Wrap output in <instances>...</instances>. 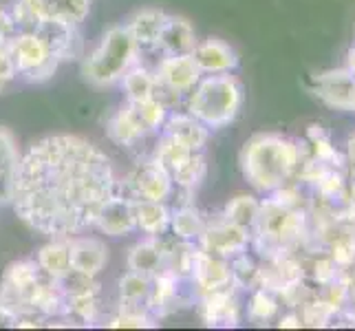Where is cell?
<instances>
[{"mask_svg":"<svg viewBox=\"0 0 355 331\" xmlns=\"http://www.w3.org/2000/svg\"><path fill=\"white\" fill-rule=\"evenodd\" d=\"M190 278H192L194 287H197L199 296L201 294L234 287V283H232L230 259L205 252L203 248H199V245H197V254H194Z\"/></svg>","mask_w":355,"mask_h":331,"instance_id":"cell-12","label":"cell"},{"mask_svg":"<svg viewBox=\"0 0 355 331\" xmlns=\"http://www.w3.org/2000/svg\"><path fill=\"white\" fill-rule=\"evenodd\" d=\"M243 173L256 190L274 192L285 186L298 164V148L278 135H256L241 155Z\"/></svg>","mask_w":355,"mask_h":331,"instance_id":"cell-2","label":"cell"},{"mask_svg":"<svg viewBox=\"0 0 355 331\" xmlns=\"http://www.w3.org/2000/svg\"><path fill=\"white\" fill-rule=\"evenodd\" d=\"M243 106V87L230 73L218 76H203L194 87L183 108L194 115L203 126L218 130L236 119Z\"/></svg>","mask_w":355,"mask_h":331,"instance_id":"cell-4","label":"cell"},{"mask_svg":"<svg viewBox=\"0 0 355 331\" xmlns=\"http://www.w3.org/2000/svg\"><path fill=\"white\" fill-rule=\"evenodd\" d=\"M236 287L201 294L194 303L199 318L207 327H236L241 321V305L236 300Z\"/></svg>","mask_w":355,"mask_h":331,"instance_id":"cell-13","label":"cell"},{"mask_svg":"<svg viewBox=\"0 0 355 331\" xmlns=\"http://www.w3.org/2000/svg\"><path fill=\"white\" fill-rule=\"evenodd\" d=\"M93 228L111 239H121L137 232V223H135V199H130L121 190L111 194L100 207V212H97Z\"/></svg>","mask_w":355,"mask_h":331,"instance_id":"cell-11","label":"cell"},{"mask_svg":"<svg viewBox=\"0 0 355 331\" xmlns=\"http://www.w3.org/2000/svg\"><path fill=\"white\" fill-rule=\"evenodd\" d=\"M14 80H18L14 58L9 53V44L0 46V91H5Z\"/></svg>","mask_w":355,"mask_h":331,"instance_id":"cell-31","label":"cell"},{"mask_svg":"<svg viewBox=\"0 0 355 331\" xmlns=\"http://www.w3.org/2000/svg\"><path fill=\"white\" fill-rule=\"evenodd\" d=\"M170 207H173V212H170V230H168L170 235L179 241L197 243L205 230L207 217L201 210H197L192 201L175 203Z\"/></svg>","mask_w":355,"mask_h":331,"instance_id":"cell-22","label":"cell"},{"mask_svg":"<svg viewBox=\"0 0 355 331\" xmlns=\"http://www.w3.org/2000/svg\"><path fill=\"white\" fill-rule=\"evenodd\" d=\"M119 87L126 95V102H141L155 97L157 91V78H155V69L150 65H146L144 60H139L137 65H132L126 76L119 80Z\"/></svg>","mask_w":355,"mask_h":331,"instance_id":"cell-25","label":"cell"},{"mask_svg":"<svg viewBox=\"0 0 355 331\" xmlns=\"http://www.w3.org/2000/svg\"><path fill=\"white\" fill-rule=\"evenodd\" d=\"M126 265L130 272H139L146 276H155L166 265V235L164 237H144L139 243H135Z\"/></svg>","mask_w":355,"mask_h":331,"instance_id":"cell-19","label":"cell"},{"mask_svg":"<svg viewBox=\"0 0 355 331\" xmlns=\"http://www.w3.org/2000/svg\"><path fill=\"white\" fill-rule=\"evenodd\" d=\"M173 207L166 201H135V223L144 237H164L170 230Z\"/></svg>","mask_w":355,"mask_h":331,"instance_id":"cell-23","label":"cell"},{"mask_svg":"<svg viewBox=\"0 0 355 331\" xmlns=\"http://www.w3.org/2000/svg\"><path fill=\"white\" fill-rule=\"evenodd\" d=\"M0 323H3V318H0Z\"/></svg>","mask_w":355,"mask_h":331,"instance_id":"cell-33","label":"cell"},{"mask_svg":"<svg viewBox=\"0 0 355 331\" xmlns=\"http://www.w3.org/2000/svg\"><path fill=\"white\" fill-rule=\"evenodd\" d=\"M168 14L159 9H139L124 22L126 29L130 31V35L137 42L141 58L144 53H150L157 49V38H159V31L164 27V20Z\"/></svg>","mask_w":355,"mask_h":331,"instance_id":"cell-21","label":"cell"},{"mask_svg":"<svg viewBox=\"0 0 355 331\" xmlns=\"http://www.w3.org/2000/svg\"><path fill=\"white\" fill-rule=\"evenodd\" d=\"M106 135L115 146H121V148H128V151L139 148L144 142L157 137V135H153L148 126L144 124L139 110L132 102L119 106L115 113L106 119Z\"/></svg>","mask_w":355,"mask_h":331,"instance_id":"cell-10","label":"cell"},{"mask_svg":"<svg viewBox=\"0 0 355 331\" xmlns=\"http://www.w3.org/2000/svg\"><path fill=\"white\" fill-rule=\"evenodd\" d=\"M20 157L14 135L7 128H0V205H11L14 201Z\"/></svg>","mask_w":355,"mask_h":331,"instance_id":"cell-20","label":"cell"},{"mask_svg":"<svg viewBox=\"0 0 355 331\" xmlns=\"http://www.w3.org/2000/svg\"><path fill=\"white\" fill-rule=\"evenodd\" d=\"M104 325L111 327V329H148V327H155L157 323L148 321V318H139V316L113 312L108 318H104Z\"/></svg>","mask_w":355,"mask_h":331,"instance_id":"cell-30","label":"cell"},{"mask_svg":"<svg viewBox=\"0 0 355 331\" xmlns=\"http://www.w3.org/2000/svg\"><path fill=\"white\" fill-rule=\"evenodd\" d=\"M259 210H261L259 201H256L254 197H245V194H241V197H234L225 205V210L221 214L227 221H232L234 226L252 232V228L256 223V217H259Z\"/></svg>","mask_w":355,"mask_h":331,"instance_id":"cell-28","label":"cell"},{"mask_svg":"<svg viewBox=\"0 0 355 331\" xmlns=\"http://www.w3.org/2000/svg\"><path fill=\"white\" fill-rule=\"evenodd\" d=\"M148 155L168 170V175L175 181L177 192L194 194V190L201 186L207 175L203 151L188 148V146L166 137L164 133H159L155 137V146Z\"/></svg>","mask_w":355,"mask_h":331,"instance_id":"cell-5","label":"cell"},{"mask_svg":"<svg viewBox=\"0 0 355 331\" xmlns=\"http://www.w3.org/2000/svg\"><path fill=\"white\" fill-rule=\"evenodd\" d=\"M119 190L128 194L135 201H166L170 203L175 199V181L168 175V170L155 162L150 155L137 159L128 175L119 181Z\"/></svg>","mask_w":355,"mask_h":331,"instance_id":"cell-7","label":"cell"},{"mask_svg":"<svg viewBox=\"0 0 355 331\" xmlns=\"http://www.w3.org/2000/svg\"><path fill=\"white\" fill-rule=\"evenodd\" d=\"M71 269L87 276H100L102 269L108 265V248L97 237H71Z\"/></svg>","mask_w":355,"mask_h":331,"instance_id":"cell-15","label":"cell"},{"mask_svg":"<svg viewBox=\"0 0 355 331\" xmlns=\"http://www.w3.org/2000/svg\"><path fill=\"white\" fill-rule=\"evenodd\" d=\"M119 190L111 159L78 135H53L20 157L14 205L31 230L71 239L95 226L104 201Z\"/></svg>","mask_w":355,"mask_h":331,"instance_id":"cell-1","label":"cell"},{"mask_svg":"<svg viewBox=\"0 0 355 331\" xmlns=\"http://www.w3.org/2000/svg\"><path fill=\"white\" fill-rule=\"evenodd\" d=\"M250 318L252 321H269V318L274 316L276 312V298L274 294L265 289V287H259L254 291V296L250 298Z\"/></svg>","mask_w":355,"mask_h":331,"instance_id":"cell-29","label":"cell"},{"mask_svg":"<svg viewBox=\"0 0 355 331\" xmlns=\"http://www.w3.org/2000/svg\"><path fill=\"white\" fill-rule=\"evenodd\" d=\"M194 62H197L201 76H218V73H230L234 71L239 65V56L230 44H225L223 40H203L197 42L192 51Z\"/></svg>","mask_w":355,"mask_h":331,"instance_id":"cell-17","label":"cell"},{"mask_svg":"<svg viewBox=\"0 0 355 331\" xmlns=\"http://www.w3.org/2000/svg\"><path fill=\"white\" fill-rule=\"evenodd\" d=\"M9 53L14 58L18 78L33 84L46 82L62 65L42 35L35 31H18L9 42Z\"/></svg>","mask_w":355,"mask_h":331,"instance_id":"cell-6","label":"cell"},{"mask_svg":"<svg viewBox=\"0 0 355 331\" xmlns=\"http://www.w3.org/2000/svg\"><path fill=\"white\" fill-rule=\"evenodd\" d=\"M153 69H155V78H157V91L179 95L183 100H186L188 93L197 87V82L203 78L197 62H194L192 53L162 56Z\"/></svg>","mask_w":355,"mask_h":331,"instance_id":"cell-9","label":"cell"},{"mask_svg":"<svg viewBox=\"0 0 355 331\" xmlns=\"http://www.w3.org/2000/svg\"><path fill=\"white\" fill-rule=\"evenodd\" d=\"M44 9L49 20H60L80 27L91 11V0H44Z\"/></svg>","mask_w":355,"mask_h":331,"instance_id":"cell-27","label":"cell"},{"mask_svg":"<svg viewBox=\"0 0 355 331\" xmlns=\"http://www.w3.org/2000/svg\"><path fill=\"white\" fill-rule=\"evenodd\" d=\"M16 33H18V27L14 18H11L9 9H0V46H7L14 40Z\"/></svg>","mask_w":355,"mask_h":331,"instance_id":"cell-32","label":"cell"},{"mask_svg":"<svg viewBox=\"0 0 355 331\" xmlns=\"http://www.w3.org/2000/svg\"><path fill=\"white\" fill-rule=\"evenodd\" d=\"M9 14L14 18L18 31H38L49 20L44 0H14L9 7Z\"/></svg>","mask_w":355,"mask_h":331,"instance_id":"cell-26","label":"cell"},{"mask_svg":"<svg viewBox=\"0 0 355 331\" xmlns=\"http://www.w3.org/2000/svg\"><path fill=\"white\" fill-rule=\"evenodd\" d=\"M141 60V51L126 24L108 29L89 56L82 58V78L91 87H115L126 71Z\"/></svg>","mask_w":355,"mask_h":331,"instance_id":"cell-3","label":"cell"},{"mask_svg":"<svg viewBox=\"0 0 355 331\" xmlns=\"http://www.w3.org/2000/svg\"><path fill=\"white\" fill-rule=\"evenodd\" d=\"M35 33L42 35L44 42L55 53V58L60 60V62L84 58V42H82V33H80L78 24H69V22H60V20H46Z\"/></svg>","mask_w":355,"mask_h":331,"instance_id":"cell-14","label":"cell"},{"mask_svg":"<svg viewBox=\"0 0 355 331\" xmlns=\"http://www.w3.org/2000/svg\"><path fill=\"white\" fill-rule=\"evenodd\" d=\"M162 133L166 135V137L175 139V142L188 146V148H194V151H205L207 137H210V128L203 126L201 121L194 115H190L186 108L173 110V113L168 115Z\"/></svg>","mask_w":355,"mask_h":331,"instance_id":"cell-18","label":"cell"},{"mask_svg":"<svg viewBox=\"0 0 355 331\" xmlns=\"http://www.w3.org/2000/svg\"><path fill=\"white\" fill-rule=\"evenodd\" d=\"M71 239H51L35 254V263L49 278L60 280L71 272Z\"/></svg>","mask_w":355,"mask_h":331,"instance_id":"cell-24","label":"cell"},{"mask_svg":"<svg viewBox=\"0 0 355 331\" xmlns=\"http://www.w3.org/2000/svg\"><path fill=\"white\" fill-rule=\"evenodd\" d=\"M250 239H252L250 230L234 226L223 214H216L214 219L207 217L205 230L199 237L197 245L210 254L223 256V259H232V256L248 250Z\"/></svg>","mask_w":355,"mask_h":331,"instance_id":"cell-8","label":"cell"},{"mask_svg":"<svg viewBox=\"0 0 355 331\" xmlns=\"http://www.w3.org/2000/svg\"><path fill=\"white\" fill-rule=\"evenodd\" d=\"M197 33L194 27L181 16H166L164 27L159 31L157 49L159 56H188L197 46Z\"/></svg>","mask_w":355,"mask_h":331,"instance_id":"cell-16","label":"cell"}]
</instances>
